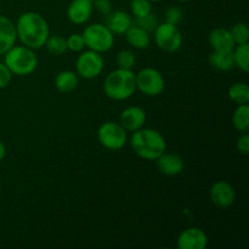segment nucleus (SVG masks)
<instances>
[{"instance_id": "f257e3e1", "label": "nucleus", "mask_w": 249, "mask_h": 249, "mask_svg": "<svg viewBox=\"0 0 249 249\" xmlns=\"http://www.w3.org/2000/svg\"><path fill=\"white\" fill-rule=\"evenodd\" d=\"M17 39L22 45L38 50L45 45L48 36H50L49 23L40 14L34 11L23 12L17 18L16 24Z\"/></svg>"}, {"instance_id": "f03ea898", "label": "nucleus", "mask_w": 249, "mask_h": 249, "mask_svg": "<svg viewBox=\"0 0 249 249\" xmlns=\"http://www.w3.org/2000/svg\"><path fill=\"white\" fill-rule=\"evenodd\" d=\"M130 146L135 155L145 160H156L167 151V142L162 134L151 128L133 131Z\"/></svg>"}, {"instance_id": "7ed1b4c3", "label": "nucleus", "mask_w": 249, "mask_h": 249, "mask_svg": "<svg viewBox=\"0 0 249 249\" xmlns=\"http://www.w3.org/2000/svg\"><path fill=\"white\" fill-rule=\"evenodd\" d=\"M136 91L135 73L131 70H117L108 73L104 82V92L114 101H125Z\"/></svg>"}, {"instance_id": "20e7f679", "label": "nucleus", "mask_w": 249, "mask_h": 249, "mask_svg": "<svg viewBox=\"0 0 249 249\" xmlns=\"http://www.w3.org/2000/svg\"><path fill=\"white\" fill-rule=\"evenodd\" d=\"M4 63L15 75H29L38 67V56L33 49L15 44L4 53Z\"/></svg>"}, {"instance_id": "39448f33", "label": "nucleus", "mask_w": 249, "mask_h": 249, "mask_svg": "<svg viewBox=\"0 0 249 249\" xmlns=\"http://www.w3.org/2000/svg\"><path fill=\"white\" fill-rule=\"evenodd\" d=\"M85 48L99 53H107L113 48L114 34L106 24L91 23L84 28L82 33Z\"/></svg>"}, {"instance_id": "423d86ee", "label": "nucleus", "mask_w": 249, "mask_h": 249, "mask_svg": "<svg viewBox=\"0 0 249 249\" xmlns=\"http://www.w3.org/2000/svg\"><path fill=\"white\" fill-rule=\"evenodd\" d=\"M97 140L100 145L106 150L119 151L125 146L128 141L126 131L123 126L116 122H105L99 126Z\"/></svg>"}, {"instance_id": "0eeeda50", "label": "nucleus", "mask_w": 249, "mask_h": 249, "mask_svg": "<svg viewBox=\"0 0 249 249\" xmlns=\"http://www.w3.org/2000/svg\"><path fill=\"white\" fill-rule=\"evenodd\" d=\"M136 90L146 96H158L165 88V80L162 73L152 67L142 68L135 74Z\"/></svg>"}, {"instance_id": "6e6552de", "label": "nucleus", "mask_w": 249, "mask_h": 249, "mask_svg": "<svg viewBox=\"0 0 249 249\" xmlns=\"http://www.w3.org/2000/svg\"><path fill=\"white\" fill-rule=\"evenodd\" d=\"M156 45L164 53H177L182 45V34L179 27L175 24L164 23L158 24L157 28L153 32Z\"/></svg>"}, {"instance_id": "1a4fd4ad", "label": "nucleus", "mask_w": 249, "mask_h": 249, "mask_svg": "<svg viewBox=\"0 0 249 249\" xmlns=\"http://www.w3.org/2000/svg\"><path fill=\"white\" fill-rule=\"evenodd\" d=\"M105 67V61L102 53L88 49L87 51H80L75 62V73L84 79H94L102 73Z\"/></svg>"}, {"instance_id": "9d476101", "label": "nucleus", "mask_w": 249, "mask_h": 249, "mask_svg": "<svg viewBox=\"0 0 249 249\" xmlns=\"http://www.w3.org/2000/svg\"><path fill=\"white\" fill-rule=\"evenodd\" d=\"M209 197L212 203L218 208H229L235 203L236 192L232 185L224 180H219L209 187Z\"/></svg>"}, {"instance_id": "9b49d317", "label": "nucleus", "mask_w": 249, "mask_h": 249, "mask_svg": "<svg viewBox=\"0 0 249 249\" xmlns=\"http://www.w3.org/2000/svg\"><path fill=\"white\" fill-rule=\"evenodd\" d=\"M208 246V236L197 226H191L182 231L177 240L179 249H206Z\"/></svg>"}, {"instance_id": "f8f14e48", "label": "nucleus", "mask_w": 249, "mask_h": 249, "mask_svg": "<svg viewBox=\"0 0 249 249\" xmlns=\"http://www.w3.org/2000/svg\"><path fill=\"white\" fill-rule=\"evenodd\" d=\"M146 119H147V116L142 107L129 106L121 112L118 123L125 129V131L133 133V131L143 128Z\"/></svg>"}, {"instance_id": "ddd939ff", "label": "nucleus", "mask_w": 249, "mask_h": 249, "mask_svg": "<svg viewBox=\"0 0 249 249\" xmlns=\"http://www.w3.org/2000/svg\"><path fill=\"white\" fill-rule=\"evenodd\" d=\"M158 170L167 177H175L181 174L185 168L184 158L175 152H163L155 160Z\"/></svg>"}, {"instance_id": "4468645a", "label": "nucleus", "mask_w": 249, "mask_h": 249, "mask_svg": "<svg viewBox=\"0 0 249 249\" xmlns=\"http://www.w3.org/2000/svg\"><path fill=\"white\" fill-rule=\"evenodd\" d=\"M94 0H72L67 7V17L73 24H84L94 11Z\"/></svg>"}, {"instance_id": "2eb2a0df", "label": "nucleus", "mask_w": 249, "mask_h": 249, "mask_svg": "<svg viewBox=\"0 0 249 249\" xmlns=\"http://www.w3.org/2000/svg\"><path fill=\"white\" fill-rule=\"evenodd\" d=\"M208 43L213 51H224V53H230L235 48V41L231 36L230 29L218 27L214 28L208 36Z\"/></svg>"}, {"instance_id": "dca6fc26", "label": "nucleus", "mask_w": 249, "mask_h": 249, "mask_svg": "<svg viewBox=\"0 0 249 249\" xmlns=\"http://www.w3.org/2000/svg\"><path fill=\"white\" fill-rule=\"evenodd\" d=\"M133 24V18L130 14L123 10H117V11H111L106 16V26L108 27L109 31L117 36H123L129 27Z\"/></svg>"}, {"instance_id": "f3484780", "label": "nucleus", "mask_w": 249, "mask_h": 249, "mask_svg": "<svg viewBox=\"0 0 249 249\" xmlns=\"http://www.w3.org/2000/svg\"><path fill=\"white\" fill-rule=\"evenodd\" d=\"M16 27L11 19L0 15V55H4L16 44Z\"/></svg>"}, {"instance_id": "a211bd4d", "label": "nucleus", "mask_w": 249, "mask_h": 249, "mask_svg": "<svg viewBox=\"0 0 249 249\" xmlns=\"http://www.w3.org/2000/svg\"><path fill=\"white\" fill-rule=\"evenodd\" d=\"M126 41L138 50H145L151 44V36L145 29L140 28L136 24H131L128 31L124 33Z\"/></svg>"}, {"instance_id": "6ab92c4d", "label": "nucleus", "mask_w": 249, "mask_h": 249, "mask_svg": "<svg viewBox=\"0 0 249 249\" xmlns=\"http://www.w3.org/2000/svg\"><path fill=\"white\" fill-rule=\"evenodd\" d=\"M53 84H55L57 91L62 92V94H68V92H72L78 87L79 78H78L77 73L73 72V71L65 70L56 74Z\"/></svg>"}, {"instance_id": "aec40b11", "label": "nucleus", "mask_w": 249, "mask_h": 249, "mask_svg": "<svg viewBox=\"0 0 249 249\" xmlns=\"http://www.w3.org/2000/svg\"><path fill=\"white\" fill-rule=\"evenodd\" d=\"M208 62L212 67L221 72H229L235 68L232 51L224 53V51H212L208 56Z\"/></svg>"}, {"instance_id": "412c9836", "label": "nucleus", "mask_w": 249, "mask_h": 249, "mask_svg": "<svg viewBox=\"0 0 249 249\" xmlns=\"http://www.w3.org/2000/svg\"><path fill=\"white\" fill-rule=\"evenodd\" d=\"M232 124L240 133H246L249 129V106L248 104L237 105L232 114Z\"/></svg>"}, {"instance_id": "4be33fe9", "label": "nucleus", "mask_w": 249, "mask_h": 249, "mask_svg": "<svg viewBox=\"0 0 249 249\" xmlns=\"http://www.w3.org/2000/svg\"><path fill=\"white\" fill-rule=\"evenodd\" d=\"M235 67L240 68L242 72L248 73L249 71V45L247 44H240L235 45L232 50Z\"/></svg>"}, {"instance_id": "5701e85b", "label": "nucleus", "mask_w": 249, "mask_h": 249, "mask_svg": "<svg viewBox=\"0 0 249 249\" xmlns=\"http://www.w3.org/2000/svg\"><path fill=\"white\" fill-rule=\"evenodd\" d=\"M229 97L236 105L248 104L249 87L246 83H235L229 88Z\"/></svg>"}, {"instance_id": "b1692460", "label": "nucleus", "mask_w": 249, "mask_h": 249, "mask_svg": "<svg viewBox=\"0 0 249 249\" xmlns=\"http://www.w3.org/2000/svg\"><path fill=\"white\" fill-rule=\"evenodd\" d=\"M44 46L48 53L53 56H61L67 51L66 39L61 36H49Z\"/></svg>"}, {"instance_id": "393cba45", "label": "nucleus", "mask_w": 249, "mask_h": 249, "mask_svg": "<svg viewBox=\"0 0 249 249\" xmlns=\"http://www.w3.org/2000/svg\"><path fill=\"white\" fill-rule=\"evenodd\" d=\"M117 67L122 70H133L136 65V56L130 50H122L116 56Z\"/></svg>"}, {"instance_id": "a878e982", "label": "nucleus", "mask_w": 249, "mask_h": 249, "mask_svg": "<svg viewBox=\"0 0 249 249\" xmlns=\"http://www.w3.org/2000/svg\"><path fill=\"white\" fill-rule=\"evenodd\" d=\"M230 32L236 45H240V44H247L249 41L248 26L245 23V22H238V23L233 24L232 28L230 29Z\"/></svg>"}, {"instance_id": "bb28decb", "label": "nucleus", "mask_w": 249, "mask_h": 249, "mask_svg": "<svg viewBox=\"0 0 249 249\" xmlns=\"http://www.w3.org/2000/svg\"><path fill=\"white\" fill-rule=\"evenodd\" d=\"M130 11L135 18L143 17L152 12V2L150 0H130Z\"/></svg>"}, {"instance_id": "cd10ccee", "label": "nucleus", "mask_w": 249, "mask_h": 249, "mask_svg": "<svg viewBox=\"0 0 249 249\" xmlns=\"http://www.w3.org/2000/svg\"><path fill=\"white\" fill-rule=\"evenodd\" d=\"M135 24L139 26L140 28L145 29L146 32L151 33V32H155V29L157 28L158 18L156 17V15H153L152 12L143 17H139V18H135Z\"/></svg>"}, {"instance_id": "c85d7f7f", "label": "nucleus", "mask_w": 249, "mask_h": 249, "mask_svg": "<svg viewBox=\"0 0 249 249\" xmlns=\"http://www.w3.org/2000/svg\"><path fill=\"white\" fill-rule=\"evenodd\" d=\"M66 44H67V50L72 51V53H80L84 50L85 43L83 39L82 34H71L67 39H66Z\"/></svg>"}, {"instance_id": "c756f323", "label": "nucleus", "mask_w": 249, "mask_h": 249, "mask_svg": "<svg viewBox=\"0 0 249 249\" xmlns=\"http://www.w3.org/2000/svg\"><path fill=\"white\" fill-rule=\"evenodd\" d=\"M164 19L167 23L178 26L180 23V21L182 19L181 9L178 6H169L164 12Z\"/></svg>"}, {"instance_id": "7c9ffc66", "label": "nucleus", "mask_w": 249, "mask_h": 249, "mask_svg": "<svg viewBox=\"0 0 249 249\" xmlns=\"http://www.w3.org/2000/svg\"><path fill=\"white\" fill-rule=\"evenodd\" d=\"M92 5H94V9L102 16H107L112 11L111 0H94Z\"/></svg>"}, {"instance_id": "2f4dec72", "label": "nucleus", "mask_w": 249, "mask_h": 249, "mask_svg": "<svg viewBox=\"0 0 249 249\" xmlns=\"http://www.w3.org/2000/svg\"><path fill=\"white\" fill-rule=\"evenodd\" d=\"M236 150L241 153V155L247 156L249 153V135L248 133H242L240 138L236 141Z\"/></svg>"}, {"instance_id": "473e14b6", "label": "nucleus", "mask_w": 249, "mask_h": 249, "mask_svg": "<svg viewBox=\"0 0 249 249\" xmlns=\"http://www.w3.org/2000/svg\"><path fill=\"white\" fill-rule=\"evenodd\" d=\"M12 78V73L6 67L4 62H0V89H4L10 84Z\"/></svg>"}, {"instance_id": "72a5a7b5", "label": "nucleus", "mask_w": 249, "mask_h": 249, "mask_svg": "<svg viewBox=\"0 0 249 249\" xmlns=\"http://www.w3.org/2000/svg\"><path fill=\"white\" fill-rule=\"evenodd\" d=\"M6 157V146L5 143L0 140V162Z\"/></svg>"}, {"instance_id": "f704fd0d", "label": "nucleus", "mask_w": 249, "mask_h": 249, "mask_svg": "<svg viewBox=\"0 0 249 249\" xmlns=\"http://www.w3.org/2000/svg\"><path fill=\"white\" fill-rule=\"evenodd\" d=\"M151 2H158V1H160V0H150Z\"/></svg>"}, {"instance_id": "c9c22d12", "label": "nucleus", "mask_w": 249, "mask_h": 249, "mask_svg": "<svg viewBox=\"0 0 249 249\" xmlns=\"http://www.w3.org/2000/svg\"><path fill=\"white\" fill-rule=\"evenodd\" d=\"M178 1H180V2H186V1H189V0H178Z\"/></svg>"}]
</instances>
